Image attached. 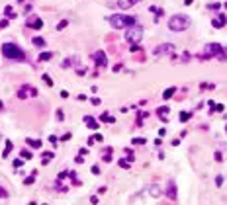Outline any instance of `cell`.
I'll return each instance as SVG.
<instances>
[{"instance_id": "31", "label": "cell", "mask_w": 227, "mask_h": 205, "mask_svg": "<svg viewBox=\"0 0 227 205\" xmlns=\"http://www.w3.org/2000/svg\"><path fill=\"white\" fill-rule=\"evenodd\" d=\"M214 158H215V162H223V155H221V152H215V155H214Z\"/></svg>"}, {"instance_id": "25", "label": "cell", "mask_w": 227, "mask_h": 205, "mask_svg": "<svg viewBox=\"0 0 227 205\" xmlns=\"http://www.w3.org/2000/svg\"><path fill=\"white\" fill-rule=\"evenodd\" d=\"M4 14H6L8 18H14V16H16V12H14L12 6H6V8H4Z\"/></svg>"}, {"instance_id": "27", "label": "cell", "mask_w": 227, "mask_h": 205, "mask_svg": "<svg viewBox=\"0 0 227 205\" xmlns=\"http://www.w3.org/2000/svg\"><path fill=\"white\" fill-rule=\"evenodd\" d=\"M43 82H45L47 86H53V78H51L49 74H43Z\"/></svg>"}, {"instance_id": "42", "label": "cell", "mask_w": 227, "mask_h": 205, "mask_svg": "<svg viewBox=\"0 0 227 205\" xmlns=\"http://www.w3.org/2000/svg\"><path fill=\"white\" fill-rule=\"evenodd\" d=\"M90 102H92V104H94V106H100V98H92Z\"/></svg>"}, {"instance_id": "5", "label": "cell", "mask_w": 227, "mask_h": 205, "mask_svg": "<svg viewBox=\"0 0 227 205\" xmlns=\"http://www.w3.org/2000/svg\"><path fill=\"white\" fill-rule=\"evenodd\" d=\"M174 51L176 47L172 45V43H163V45H159L155 49V57H163V55H174Z\"/></svg>"}, {"instance_id": "7", "label": "cell", "mask_w": 227, "mask_h": 205, "mask_svg": "<svg viewBox=\"0 0 227 205\" xmlns=\"http://www.w3.org/2000/svg\"><path fill=\"white\" fill-rule=\"evenodd\" d=\"M219 49H221V45H219V43H208L204 59H208V57H217V55H219Z\"/></svg>"}, {"instance_id": "45", "label": "cell", "mask_w": 227, "mask_h": 205, "mask_svg": "<svg viewBox=\"0 0 227 205\" xmlns=\"http://www.w3.org/2000/svg\"><path fill=\"white\" fill-rule=\"evenodd\" d=\"M69 64H71L69 59H67V61H63V69H69Z\"/></svg>"}, {"instance_id": "33", "label": "cell", "mask_w": 227, "mask_h": 205, "mask_svg": "<svg viewBox=\"0 0 227 205\" xmlns=\"http://www.w3.org/2000/svg\"><path fill=\"white\" fill-rule=\"evenodd\" d=\"M57 119H59V121H63V119H65V113H63V109H57Z\"/></svg>"}, {"instance_id": "17", "label": "cell", "mask_w": 227, "mask_h": 205, "mask_svg": "<svg viewBox=\"0 0 227 205\" xmlns=\"http://www.w3.org/2000/svg\"><path fill=\"white\" fill-rule=\"evenodd\" d=\"M100 121H104V123H114L116 117L110 115V113H102V115H100Z\"/></svg>"}, {"instance_id": "19", "label": "cell", "mask_w": 227, "mask_h": 205, "mask_svg": "<svg viewBox=\"0 0 227 205\" xmlns=\"http://www.w3.org/2000/svg\"><path fill=\"white\" fill-rule=\"evenodd\" d=\"M157 113H159V117H160V119H166L168 107H166V106H163V107H159V109H157Z\"/></svg>"}, {"instance_id": "10", "label": "cell", "mask_w": 227, "mask_h": 205, "mask_svg": "<svg viewBox=\"0 0 227 205\" xmlns=\"http://www.w3.org/2000/svg\"><path fill=\"white\" fill-rule=\"evenodd\" d=\"M84 123H86V125H88V129H92V131L98 129V121L94 119V117H90V115H84Z\"/></svg>"}, {"instance_id": "32", "label": "cell", "mask_w": 227, "mask_h": 205, "mask_svg": "<svg viewBox=\"0 0 227 205\" xmlns=\"http://www.w3.org/2000/svg\"><path fill=\"white\" fill-rule=\"evenodd\" d=\"M219 6H221L219 2H214V4H208V8L210 10H219Z\"/></svg>"}, {"instance_id": "3", "label": "cell", "mask_w": 227, "mask_h": 205, "mask_svg": "<svg viewBox=\"0 0 227 205\" xmlns=\"http://www.w3.org/2000/svg\"><path fill=\"white\" fill-rule=\"evenodd\" d=\"M2 55L6 59H16V61H24V51H22L16 43H4L2 45Z\"/></svg>"}, {"instance_id": "39", "label": "cell", "mask_w": 227, "mask_h": 205, "mask_svg": "<svg viewBox=\"0 0 227 205\" xmlns=\"http://www.w3.org/2000/svg\"><path fill=\"white\" fill-rule=\"evenodd\" d=\"M215 184L217 186H223V176H217V178H215Z\"/></svg>"}, {"instance_id": "34", "label": "cell", "mask_w": 227, "mask_h": 205, "mask_svg": "<svg viewBox=\"0 0 227 205\" xmlns=\"http://www.w3.org/2000/svg\"><path fill=\"white\" fill-rule=\"evenodd\" d=\"M22 164H24V160H22V158H16V160H14V168H20Z\"/></svg>"}, {"instance_id": "8", "label": "cell", "mask_w": 227, "mask_h": 205, "mask_svg": "<svg viewBox=\"0 0 227 205\" xmlns=\"http://www.w3.org/2000/svg\"><path fill=\"white\" fill-rule=\"evenodd\" d=\"M94 63H96L98 67H106L108 64V59H106L104 51H96V53H94Z\"/></svg>"}, {"instance_id": "6", "label": "cell", "mask_w": 227, "mask_h": 205, "mask_svg": "<svg viewBox=\"0 0 227 205\" xmlns=\"http://www.w3.org/2000/svg\"><path fill=\"white\" fill-rule=\"evenodd\" d=\"M32 96H37V90H35V88H32L30 84H24L18 90V98L20 100H26V98H32Z\"/></svg>"}, {"instance_id": "23", "label": "cell", "mask_w": 227, "mask_h": 205, "mask_svg": "<svg viewBox=\"0 0 227 205\" xmlns=\"http://www.w3.org/2000/svg\"><path fill=\"white\" fill-rule=\"evenodd\" d=\"M33 45L35 47H45V39L43 37H33Z\"/></svg>"}, {"instance_id": "21", "label": "cell", "mask_w": 227, "mask_h": 205, "mask_svg": "<svg viewBox=\"0 0 227 205\" xmlns=\"http://www.w3.org/2000/svg\"><path fill=\"white\" fill-rule=\"evenodd\" d=\"M12 152V141H6V149H4V152H2V158H6Z\"/></svg>"}, {"instance_id": "47", "label": "cell", "mask_w": 227, "mask_h": 205, "mask_svg": "<svg viewBox=\"0 0 227 205\" xmlns=\"http://www.w3.org/2000/svg\"><path fill=\"white\" fill-rule=\"evenodd\" d=\"M166 135V129H159V137H165Z\"/></svg>"}, {"instance_id": "48", "label": "cell", "mask_w": 227, "mask_h": 205, "mask_svg": "<svg viewBox=\"0 0 227 205\" xmlns=\"http://www.w3.org/2000/svg\"><path fill=\"white\" fill-rule=\"evenodd\" d=\"M6 26H8V20H2V21H0V27H6Z\"/></svg>"}, {"instance_id": "40", "label": "cell", "mask_w": 227, "mask_h": 205, "mask_svg": "<svg viewBox=\"0 0 227 205\" xmlns=\"http://www.w3.org/2000/svg\"><path fill=\"white\" fill-rule=\"evenodd\" d=\"M0 197H8V192H6L4 188H0Z\"/></svg>"}, {"instance_id": "50", "label": "cell", "mask_w": 227, "mask_h": 205, "mask_svg": "<svg viewBox=\"0 0 227 205\" xmlns=\"http://www.w3.org/2000/svg\"><path fill=\"white\" fill-rule=\"evenodd\" d=\"M225 133H227V125H225Z\"/></svg>"}, {"instance_id": "28", "label": "cell", "mask_w": 227, "mask_h": 205, "mask_svg": "<svg viewBox=\"0 0 227 205\" xmlns=\"http://www.w3.org/2000/svg\"><path fill=\"white\" fill-rule=\"evenodd\" d=\"M118 164H120L121 168H129V164H131V162H129V160H127V158H121V160H120V162H118Z\"/></svg>"}, {"instance_id": "37", "label": "cell", "mask_w": 227, "mask_h": 205, "mask_svg": "<svg viewBox=\"0 0 227 205\" xmlns=\"http://www.w3.org/2000/svg\"><path fill=\"white\" fill-rule=\"evenodd\" d=\"M67 176H69V172H61L59 176H57V180H59V182H61V180H65V178H67Z\"/></svg>"}, {"instance_id": "35", "label": "cell", "mask_w": 227, "mask_h": 205, "mask_svg": "<svg viewBox=\"0 0 227 205\" xmlns=\"http://www.w3.org/2000/svg\"><path fill=\"white\" fill-rule=\"evenodd\" d=\"M92 139H94V141H98V143H102V141H104V137H102L100 133H96V135H92Z\"/></svg>"}, {"instance_id": "14", "label": "cell", "mask_w": 227, "mask_h": 205, "mask_svg": "<svg viewBox=\"0 0 227 205\" xmlns=\"http://www.w3.org/2000/svg\"><path fill=\"white\" fill-rule=\"evenodd\" d=\"M174 94H176V88H174V86L166 88V90H165V94H163V100H170V98L174 96Z\"/></svg>"}, {"instance_id": "30", "label": "cell", "mask_w": 227, "mask_h": 205, "mask_svg": "<svg viewBox=\"0 0 227 205\" xmlns=\"http://www.w3.org/2000/svg\"><path fill=\"white\" fill-rule=\"evenodd\" d=\"M131 143H133V145H145V143H147V139H133V141H131Z\"/></svg>"}, {"instance_id": "26", "label": "cell", "mask_w": 227, "mask_h": 205, "mask_svg": "<svg viewBox=\"0 0 227 205\" xmlns=\"http://www.w3.org/2000/svg\"><path fill=\"white\" fill-rule=\"evenodd\" d=\"M51 57H53V53H51V51H47V53H41V55H39V61H49Z\"/></svg>"}, {"instance_id": "12", "label": "cell", "mask_w": 227, "mask_h": 205, "mask_svg": "<svg viewBox=\"0 0 227 205\" xmlns=\"http://www.w3.org/2000/svg\"><path fill=\"white\" fill-rule=\"evenodd\" d=\"M225 21H227V18H225V16H217L215 20H211V26L219 29V27H223V26H225Z\"/></svg>"}, {"instance_id": "41", "label": "cell", "mask_w": 227, "mask_h": 205, "mask_svg": "<svg viewBox=\"0 0 227 205\" xmlns=\"http://www.w3.org/2000/svg\"><path fill=\"white\" fill-rule=\"evenodd\" d=\"M75 162H78V164H82V162H84V158H82V155H78V156L75 158Z\"/></svg>"}, {"instance_id": "11", "label": "cell", "mask_w": 227, "mask_h": 205, "mask_svg": "<svg viewBox=\"0 0 227 205\" xmlns=\"http://www.w3.org/2000/svg\"><path fill=\"white\" fill-rule=\"evenodd\" d=\"M166 195L170 197V199H176V186H174V182H172V180L168 182V188H166Z\"/></svg>"}, {"instance_id": "29", "label": "cell", "mask_w": 227, "mask_h": 205, "mask_svg": "<svg viewBox=\"0 0 227 205\" xmlns=\"http://www.w3.org/2000/svg\"><path fill=\"white\" fill-rule=\"evenodd\" d=\"M67 24H69V20H61L59 24H57V29H65V27H67Z\"/></svg>"}, {"instance_id": "44", "label": "cell", "mask_w": 227, "mask_h": 205, "mask_svg": "<svg viewBox=\"0 0 227 205\" xmlns=\"http://www.w3.org/2000/svg\"><path fill=\"white\" fill-rule=\"evenodd\" d=\"M92 174H100V166H92Z\"/></svg>"}, {"instance_id": "38", "label": "cell", "mask_w": 227, "mask_h": 205, "mask_svg": "<svg viewBox=\"0 0 227 205\" xmlns=\"http://www.w3.org/2000/svg\"><path fill=\"white\" fill-rule=\"evenodd\" d=\"M211 109H215V112H223V109H225V107H223L221 104H215V106H214V107H211Z\"/></svg>"}, {"instance_id": "15", "label": "cell", "mask_w": 227, "mask_h": 205, "mask_svg": "<svg viewBox=\"0 0 227 205\" xmlns=\"http://www.w3.org/2000/svg\"><path fill=\"white\" fill-rule=\"evenodd\" d=\"M53 156H55V155H53L51 150H49V152H43V155H41V164H49L51 160H53Z\"/></svg>"}, {"instance_id": "20", "label": "cell", "mask_w": 227, "mask_h": 205, "mask_svg": "<svg viewBox=\"0 0 227 205\" xmlns=\"http://www.w3.org/2000/svg\"><path fill=\"white\" fill-rule=\"evenodd\" d=\"M149 193H151L153 197H159V195H160V188H159V186H151V188H149Z\"/></svg>"}, {"instance_id": "4", "label": "cell", "mask_w": 227, "mask_h": 205, "mask_svg": "<svg viewBox=\"0 0 227 205\" xmlns=\"http://www.w3.org/2000/svg\"><path fill=\"white\" fill-rule=\"evenodd\" d=\"M141 37H143V27L141 26L133 24V26L127 27V31H126V41L127 43H139Z\"/></svg>"}, {"instance_id": "24", "label": "cell", "mask_w": 227, "mask_h": 205, "mask_svg": "<svg viewBox=\"0 0 227 205\" xmlns=\"http://www.w3.org/2000/svg\"><path fill=\"white\" fill-rule=\"evenodd\" d=\"M217 59H221V61H227V47H221V49H219Z\"/></svg>"}, {"instance_id": "36", "label": "cell", "mask_w": 227, "mask_h": 205, "mask_svg": "<svg viewBox=\"0 0 227 205\" xmlns=\"http://www.w3.org/2000/svg\"><path fill=\"white\" fill-rule=\"evenodd\" d=\"M22 156H24V158H32V152L24 149V150H22Z\"/></svg>"}, {"instance_id": "43", "label": "cell", "mask_w": 227, "mask_h": 205, "mask_svg": "<svg viewBox=\"0 0 227 205\" xmlns=\"http://www.w3.org/2000/svg\"><path fill=\"white\" fill-rule=\"evenodd\" d=\"M69 139H71V133H65V135L61 137V141H69Z\"/></svg>"}, {"instance_id": "22", "label": "cell", "mask_w": 227, "mask_h": 205, "mask_svg": "<svg viewBox=\"0 0 227 205\" xmlns=\"http://www.w3.org/2000/svg\"><path fill=\"white\" fill-rule=\"evenodd\" d=\"M190 117H192V113H190V112H180V117H178V119H180L182 123H186Z\"/></svg>"}, {"instance_id": "46", "label": "cell", "mask_w": 227, "mask_h": 205, "mask_svg": "<svg viewBox=\"0 0 227 205\" xmlns=\"http://www.w3.org/2000/svg\"><path fill=\"white\" fill-rule=\"evenodd\" d=\"M61 98H69V92L67 90H61Z\"/></svg>"}, {"instance_id": "49", "label": "cell", "mask_w": 227, "mask_h": 205, "mask_svg": "<svg viewBox=\"0 0 227 205\" xmlns=\"http://www.w3.org/2000/svg\"><path fill=\"white\" fill-rule=\"evenodd\" d=\"M2 107H4V104H2V102H0V109H2Z\"/></svg>"}, {"instance_id": "2", "label": "cell", "mask_w": 227, "mask_h": 205, "mask_svg": "<svg viewBox=\"0 0 227 205\" xmlns=\"http://www.w3.org/2000/svg\"><path fill=\"white\" fill-rule=\"evenodd\" d=\"M190 24H192V20L188 16H184V14H174V16L168 20V27H170L172 31H184V29L190 27Z\"/></svg>"}, {"instance_id": "18", "label": "cell", "mask_w": 227, "mask_h": 205, "mask_svg": "<svg viewBox=\"0 0 227 205\" xmlns=\"http://www.w3.org/2000/svg\"><path fill=\"white\" fill-rule=\"evenodd\" d=\"M35 176H37V172L33 170V172H32V174H30V176H27V178L24 180V184H26V186H30V184H33V182H35Z\"/></svg>"}, {"instance_id": "9", "label": "cell", "mask_w": 227, "mask_h": 205, "mask_svg": "<svg viewBox=\"0 0 227 205\" xmlns=\"http://www.w3.org/2000/svg\"><path fill=\"white\" fill-rule=\"evenodd\" d=\"M137 2H141V0H118V6L121 10H129L131 6H135Z\"/></svg>"}, {"instance_id": "16", "label": "cell", "mask_w": 227, "mask_h": 205, "mask_svg": "<svg viewBox=\"0 0 227 205\" xmlns=\"http://www.w3.org/2000/svg\"><path fill=\"white\" fill-rule=\"evenodd\" d=\"M26 143L30 145L32 149H41V141H39V139H27Z\"/></svg>"}, {"instance_id": "13", "label": "cell", "mask_w": 227, "mask_h": 205, "mask_svg": "<svg viewBox=\"0 0 227 205\" xmlns=\"http://www.w3.org/2000/svg\"><path fill=\"white\" fill-rule=\"evenodd\" d=\"M27 26H30L32 29H41V27H43V21H41L39 18H33V20L27 21Z\"/></svg>"}, {"instance_id": "1", "label": "cell", "mask_w": 227, "mask_h": 205, "mask_svg": "<svg viewBox=\"0 0 227 205\" xmlns=\"http://www.w3.org/2000/svg\"><path fill=\"white\" fill-rule=\"evenodd\" d=\"M108 21H110V26L116 27V29H123V27H129V26L137 24V20L133 16H126V14H114V16L108 18Z\"/></svg>"}]
</instances>
